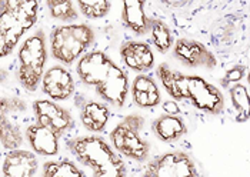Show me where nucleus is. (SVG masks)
Wrapping results in <instances>:
<instances>
[{"label": "nucleus", "instance_id": "18", "mask_svg": "<svg viewBox=\"0 0 250 177\" xmlns=\"http://www.w3.org/2000/svg\"><path fill=\"white\" fill-rule=\"evenodd\" d=\"M157 78L160 80L162 86L167 92V95L174 100H186L188 98V80L186 75L172 70L169 64L162 63L159 64L157 70Z\"/></svg>", "mask_w": 250, "mask_h": 177}, {"label": "nucleus", "instance_id": "1", "mask_svg": "<svg viewBox=\"0 0 250 177\" xmlns=\"http://www.w3.org/2000/svg\"><path fill=\"white\" fill-rule=\"evenodd\" d=\"M77 76L84 84L93 86L106 103L122 107L129 93L127 75L103 52H89L79 59Z\"/></svg>", "mask_w": 250, "mask_h": 177}, {"label": "nucleus", "instance_id": "17", "mask_svg": "<svg viewBox=\"0 0 250 177\" xmlns=\"http://www.w3.org/2000/svg\"><path fill=\"white\" fill-rule=\"evenodd\" d=\"M110 118V112L104 103L89 100L82 104L80 109V121L86 130L99 133L103 132Z\"/></svg>", "mask_w": 250, "mask_h": 177}, {"label": "nucleus", "instance_id": "20", "mask_svg": "<svg viewBox=\"0 0 250 177\" xmlns=\"http://www.w3.org/2000/svg\"><path fill=\"white\" fill-rule=\"evenodd\" d=\"M229 95L236 110V120L239 123L248 121L250 118V93L248 87L242 83L233 84L229 89Z\"/></svg>", "mask_w": 250, "mask_h": 177}, {"label": "nucleus", "instance_id": "8", "mask_svg": "<svg viewBox=\"0 0 250 177\" xmlns=\"http://www.w3.org/2000/svg\"><path fill=\"white\" fill-rule=\"evenodd\" d=\"M188 80V98L192 104L209 115L217 116L225 109V98L222 92L208 80L200 76H186Z\"/></svg>", "mask_w": 250, "mask_h": 177}, {"label": "nucleus", "instance_id": "4", "mask_svg": "<svg viewBox=\"0 0 250 177\" xmlns=\"http://www.w3.org/2000/svg\"><path fill=\"white\" fill-rule=\"evenodd\" d=\"M95 41V30L89 24H63L50 33L52 56L63 64H72Z\"/></svg>", "mask_w": 250, "mask_h": 177}, {"label": "nucleus", "instance_id": "12", "mask_svg": "<svg viewBox=\"0 0 250 177\" xmlns=\"http://www.w3.org/2000/svg\"><path fill=\"white\" fill-rule=\"evenodd\" d=\"M120 56L123 63L137 73L149 72L154 66L153 50L143 41H126L120 47Z\"/></svg>", "mask_w": 250, "mask_h": 177}, {"label": "nucleus", "instance_id": "3", "mask_svg": "<svg viewBox=\"0 0 250 177\" xmlns=\"http://www.w3.org/2000/svg\"><path fill=\"white\" fill-rule=\"evenodd\" d=\"M0 56H9L21 36L38 20V0H1L0 3Z\"/></svg>", "mask_w": 250, "mask_h": 177}, {"label": "nucleus", "instance_id": "25", "mask_svg": "<svg viewBox=\"0 0 250 177\" xmlns=\"http://www.w3.org/2000/svg\"><path fill=\"white\" fill-rule=\"evenodd\" d=\"M77 6L87 19H102L109 13L112 3L109 0H77Z\"/></svg>", "mask_w": 250, "mask_h": 177}, {"label": "nucleus", "instance_id": "13", "mask_svg": "<svg viewBox=\"0 0 250 177\" xmlns=\"http://www.w3.org/2000/svg\"><path fill=\"white\" fill-rule=\"evenodd\" d=\"M38 172V157L33 152L13 150L4 157L1 176L3 177H35Z\"/></svg>", "mask_w": 250, "mask_h": 177}, {"label": "nucleus", "instance_id": "23", "mask_svg": "<svg viewBox=\"0 0 250 177\" xmlns=\"http://www.w3.org/2000/svg\"><path fill=\"white\" fill-rule=\"evenodd\" d=\"M43 175L47 177H86V175L70 160L46 161L43 164Z\"/></svg>", "mask_w": 250, "mask_h": 177}, {"label": "nucleus", "instance_id": "16", "mask_svg": "<svg viewBox=\"0 0 250 177\" xmlns=\"http://www.w3.org/2000/svg\"><path fill=\"white\" fill-rule=\"evenodd\" d=\"M130 93H132L133 103L140 109L156 107L162 100V95L159 92L156 81L150 76H146V75L136 76L132 83Z\"/></svg>", "mask_w": 250, "mask_h": 177}, {"label": "nucleus", "instance_id": "9", "mask_svg": "<svg viewBox=\"0 0 250 177\" xmlns=\"http://www.w3.org/2000/svg\"><path fill=\"white\" fill-rule=\"evenodd\" d=\"M33 112L36 123L50 129L59 138L66 135L75 126L72 115L53 100H36L33 103Z\"/></svg>", "mask_w": 250, "mask_h": 177}, {"label": "nucleus", "instance_id": "2", "mask_svg": "<svg viewBox=\"0 0 250 177\" xmlns=\"http://www.w3.org/2000/svg\"><path fill=\"white\" fill-rule=\"evenodd\" d=\"M72 155L93 170L92 177H126V164L104 138L82 136L66 141Z\"/></svg>", "mask_w": 250, "mask_h": 177}, {"label": "nucleus", "instance_id": "6", "mask_svg": "<svg viewBox=\"0 0 250 177\" xmlns=\"http://www.w3.org/2000/svg\"><path fill=\"white\" fill-rule=\"evenodd\" d=\"M145 118L140 115H129L110 133V141L116 150L125 157L143 163L149 158L150 146L142 138Z\"/></svg>", "mask_w": 250, "mask_h": 177}, {"label": "nucleus", "instance_id": "30", "mask_svg": "<svg viewBox=\"0 0 250 177\" xmlns=\"http://www.w3.org/2000/svg\"><path fill=\"white\" fill-rule=\"evenodd\" d=\"M42 177H47V176H44V175H43V176H42Z\"/></svg>", "mask_w": 250, "mask_h": 177}, {"label": "nucleus", "instance_id": "27", "mask_svg": "<svg viewBox=\"0 0 250 177\" xmlns=\"http://www.w3.org/2000/svg\"><path fill=\"white\" fill-rule=\"evenodd\" d=\"M245 75H246V66H243V64L233 66L231 69H229V70L226 72L225 78L222 79L223 80V84H225V86H228V84H230V83L237 84V83H240V80L245 78Z\"/></svg>", "mask_w": 250, "mask_h": 177}, {"label": "nucleus", "instance_id": "19", "mask_svg": "<svg viewBox=\"0 0 250 177\" xmlns=\"http://www.w3.org/2000/svg\"><path fill=\"white\" fill-rule=\"evenodd\" d=\"M152 129L157 138L165 143H173L188 133L186 123L179 116H172V115H162L154 118Z\"/></svg>", "mask_w": 250, "mask_h": 177}, {"label": "nucleus", "instance_id": "26", "mask_svg": "<svg viewBox=\"0 0 250 177\" xmlns=\"http://www.w3.org/2000/svg\"><path fill=\"white\" fill-rule=\"evenodd\" d=\"M26 101L19 98H1V115L7 113H21L26 112Z\"/></svg>", "mask_w": 250, "mask_h": 177}, {"label": "nucleus", "instance_id": "24", "mask_svg": "<svg viewBox=\"0 0 250 177\" xmlns=\"http://www.w3.org/2000/svg\"><path fill=\"white\" fill-rule=\"evenodd\" d=\"M50 16L55 20L70 23L79 18L75 3L72 0H47L46 1Z\"/></svg>", "mask_w": 250, "mask_h": 177}, {"label": "nucleus", "instance_id": "11", "mask_svg": "<svg viewBox=\"0 0 250 177\" xmlns=\"http://www.w3.org/2000/svg\"><path fill=\"white\" fill-rule=\"evenodd\" d=\"M42 90L53 101L67 100L75 93V80L72 73L63 66L50 67L43 76Z\"/></svg>", "mask_w": 250, "mask_h": 177}, {"label": "nucleus", "instance_id": "22", "mask_svg": "<svg viewBox=\"0 0 250 177\" xmlns=\"http://www.w3.org/2000/svg\"><path fill=\"white\" fill-rule=\"evenodd\" d=\"M0 140L1 146L6 150H18L23 144V136L19 126L12 123L6 115H1V126H0Z\"/></svg>", "mask_w": 250, "mask_h": 177}, {"label": "nucleus", "instance_id": "10", "mask_svg": "<svg viewBox=\"0 0 250 177\" xmlns=\"http://www.w3.org/2000/svg\"><path fill=\"white\" fill-rule=\"evenodd\" d=\"M173 58L183 66L212 70L217 66V59L212 52L200 41L192 39H177L173 46Z\"/></svg>", "mask_w": 250, "mask_h": 177}, {"label": "nucleus", "instance_id": "29", "mask_svg": "<svg viewBox=\"0 0 250 177\" xmlns=\"http://www.w3.org/2000/svg\"><path fill=\"white\" fill-rule=\"evenodd\" d=\"M248 84H249V86H250V70H249V72H248Z\"/></svg>", "mask_w": 250, "mask_h": 177}, {"label": "nucleus", "instance_id": "21", "mask_svg": "<svg viewBox=\"0 0 250 177\" xmlns=\"http://www.w3.org/2000/svg\"><path fill=\"white\" fill-rule=\"evenodd\" d=\"M150 35L154 47L159 53H167L173 46V36L170 27L160 19H150Z\"/></svg>", "mask_w": 250, "mask_h": 177}, {"label": "nucleus", "instance_id": "15", "mask_svg": "<svg viewBox=\"0 0 250 177\" xmlns=\"http://www.w3.org/2000/svg\"><path fill=\"white\" fill-rule=\"evenodd\" d=\"M122 20L123 24L136 36H145L147 32H150V19L146 16L143 0H125Z\"/></svg>", "mask_w": 250, "mask_h": 177}, {"label": "nucleus", "instance_id": "28", "mask_svg": "<svg viewBox=\"0 0 250 177\" xmlns=\"http://www.w3.org/2000/svg\"><path fill=\"white\" fill-rule=\"evenodd\" d=\"M163 110L166 112V115H172V116H177L180 113V106L174 101V100H166L163 103Z\"/></svg>", "mask_w": 250, "mask_h": 177}, {"label": "nucleus", "instance_id": "14", "mask_svg": "<svg viewBox=\"0 0 250 177\" xmlns=\"http://www.w3.org/2000/svg\"><path fill=\"white\" fill-rule=\"evenodd\" d=\"M26 138L36 155L52 157L59 153V136L39 123L30 124L27 127Z\"/></svg>", "mask_w": 250, "mask_h": 177}, {"label": "nucleus", "instance_id": "5", "mask_svg": "<svg viewBox=\"0 0 250 177\" xmlns=\"http://www.w3.org/2000/svg\"><path fill=\"white\" fill-rule=\"evenodd\" d=\"M47 61V49L44 33L38 30L35 35L23 41L19 49V70L18 78L20 84L27 92H36L43 80V72Z\"/></svg>", "mask_w": 250, "mask_h": 177}, {"label": "nucleus", "instance_id": "7", "mask_svg": "<svg viewBox=\"0 0 250 177\" xmlns=\"http://www.w3.org/2000/svg\"><path fill=\"white\" fill-rule=\"evenodd\" d=\"M142 177H197V172L188 153L170 152L154 157Z\"/></svg>", "mask_w": 250, "mask_h": 177}]
</instances>
